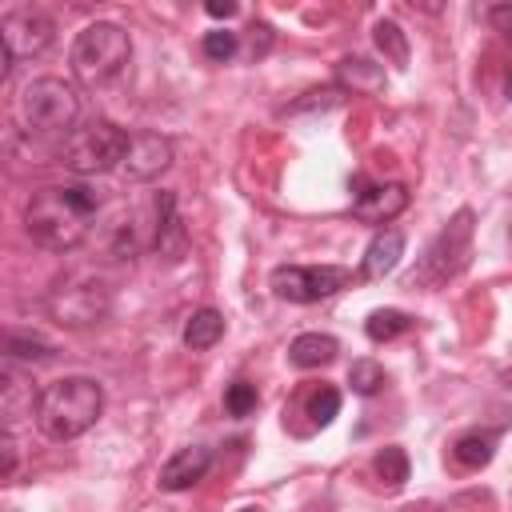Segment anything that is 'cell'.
Returning <instances> with one entry per match:
<instances>
[{
    "label": "cell",
    "mask_w": 512,
    "mask_h": 512,
    "mask_svg": "<svg viewBox=\"0 0 512 512\" xmlns=\"http://www.w3.org/2000/svg\"><path fill=\"white\" fill-rule=\"evenodd\" d=\"M204 12L216 16V20H228V16H236V4H232V0H208Z\"/></svg>",
    "instance_id": "obj_30"
},
{
    "label": "cell",
    "mask_w": 512,
    "mask_h": 512,
    "mask_svg": "<svg viewBox=\"0 0 512 512\" xmlns=\"http://www.w3.org/2000/svg\"><path fill=\"white\" fill-rule=\"evenodd\" d=\"M152 244L160 256L168 260H180L184 248H188V232L176 216V192H160L156 196V228H152Z\"/></svg>",
    "instance_id": "obj_13"
},
{
    "label": "cell",
    "mask_w": 512,
    "mask_h": 512,
    "mask_svg": "<svg viewBox=\"0 0 512 512\" xmlns=\"http://www.w3.org/2000/svg\"><path fill=\"white\" fill-rule=\"evenodd\" d=\"M404 256V232L400 228H380L372 236V244L364 248V260H360V276L364 280H380L388 276Z\"/></svg>",
    "instance_id": "obj_14"
},
{
    "label": "cell",
    "mask_w": 512,
    "mask_h": 512,
    "mask_svg": "<svg viewBox=\"0 0 512 512\" xmlns=\"http://www.w3.org/2000/svg\"><path fill=\"white\" fill-rule=\"evenodd\" d=\"M104 412V388L92 376H64L40 392L36 424L48 440H76L84 436Z\"/></svg>",
    "instance_id": "obj_2"
},
{
    "label": "cell",
    "mask_w": 512,
    "mask_h": 512,
    "mask_svg": "<svg viewBox=\"0 0 512 512\" xmlns=\"http://www.w3.org/2000/svg\"><path fill=\"white\" fill-rule=\"evenodd\" d=\"M468 256H472V212L460 208L440 228V236L432 240V248L420 260V272H412L408 284H444L468 264Z\"/></svg>",
    "instance_id": "obj_7"
},
{
    "label": "cell",
    "mask_w": 512,
    "mask_h": 512,
    "mask_svg": "<svg viewBox=\"0 0 512 512\" xmlns=\"http://www.w3.org/2000/svg\"><path fill=\"white\" fill-rule=\"evenodd\" d=\"M4 384H0V412H4V432L12 436L16 432V424L24 420V416H32V404H40V396H32V388L12 372V368H4V376H0Z\"/></svg>",
    "instance_id": "obj_15"
},
{
    "label": "cell",
    "mask_w": 512,
    "mask_h": 512,
    "mask_svg": "<svg viewBox=\"0 0 512 512\" xmlns=\"http://www.w3.org/2000/svg\"><path fill=\"white\" fill-rule=\"evenodd\" d=\"M240 512H260V508H240Z\"/></svg>",
    "instance_id": "obj_33"
},
{
    "label": "cell",
    "mask_w": 512,
    "mask_h": 512,
    "mask_svg": "<svg viewBox=\"0 0 512 512\" xmlns=\"http://www.w3.org/2000/svg\"><path fill=\"white\" fill-rule=\"evenodd\" d=\"M208 468H212V448L188 444V448H180V452H172V456L164 460V468H160V488H164V492H184V488L200 484V480L208 476Z\"/></svg>",
    "instance_id": "obj_12"
},
{
    "label": "cell",
    "mask_w": 512,
    "mask_h": 512,
    "mask_svg": "<svg viewBox=\"0 0 512 512\" xmlns=\"http://www.w3.org/2000/svg\"><path fill=\"white\" fill-rule=\"evenodd\" d=\"M256 404H260V396H256V384H244V380H236V384H228L224 388V412L228 416H252L256 412Z\"/></svg>",
    "instance_id": "obj_27"
},
{
    "label": "cell",
    "mask_w": 512,
    "mask_h": 512,
    "mask_svg": "<svg viewBox=\"0 0 512 512\" xmlns=\"http://www.w3.org/2000/svg\"><path fill=\"white\" fill-rule=\"evenodd\" d=\"M16 116L32 132H68L80 116V96L72 84L56 80V76H40L20 92Z\"/></svg>",
    "instance_id": "obj_5"
},
{
    "label": "cell",
    "mask_w": 512,
    "mask_h": 512,
    "mask_svg": "<svg viewBox=\"0 0 512 512\" xmlns=\"http://www.w3.org/2000/svg\"><path fill=\"white\" fill-rule=\"evenodd\" d=\"M348 280H352V272L340 268V264H320V268L280 264V268H272V292H276L280 300H292V304L324 300V296L340 292Z\"/></svg>",
    "instance_id": "obj_8"
},
{
    "label": "cell",
    "mask_w": 512,
    "mask_h": 512,
    "mask_svg": "<svg viewBox=\"0 0 512 512\" xmlns=\"http://www.w3.org/2000/svg\"><path fill=\"white\" fill-rule=\"evenodd\" d=\"M348 384H352L356 396H372V392H380V384H384V368H380L376 360H356V364L348 368Z\"/></svg>",
    "instance_id": "obj_26"
},
{
    "label": "cell",
    "mask_w": 512,
    "mask_h": 512,
    "mask_svg": "<svg viewBox=\"0 0 512 512\" xmlns=\"http://www.w3.org/2000/svg\"><path fill=\"white\" fill-rule=\"evenodd\" d=\"M4 356L8 360H52L56 356V344H48L44 336L36 332H4Z\"/></svg>",
    "instance_id": "obj_19"
},
{
    "label": "cell",
    "mask_w": 512,
    "mask_h": 512,
    "mask_svg": "<svg viewBox=\"0 0 512 512\" xmlns=\"http://www.w3.org/2000/svg\"><path fill=\"white\" fill-rule=\"evenodd\" d=\"M172 164V140L160 132H132L128 136V152H124V172L132 180H152Z\"/></svg>",
    "instance_id": "obj_11"
},
{
    "label": "cell",
    "mask_w": 512,
    "mask_h": 512,
    "mask_svg": "<svg viewBox=\"0 0 512 512\" xmlns=\"http://www.w3.org/2000/svg\"><path fill=\"white\" fill-rule=\"evenodd\" d=\"M408 208L404 184H368L364 176H352V216L364 224H388Z\"/></svg>",
    "instance_id": "obj_10"
},
{
    "label": "cell",
    "mask_w": 512,
    "mask_h": 512,
    "mask_svg": "<svg viewBox=\"0 0 512 512\" xmlns=\"http://www.w3.org/2000/svg\"><path fill=\"white\" fill-rule=\"evenodd\" d=\"M336 352H340V344H336V336H328V332H300V336L288 344V360H292L296 368L332 364Z\"/></svg>",
    "instance_id": "obj_16"
},
{
    "label": "cell",
    "mask_w": 512,
    "mask_h": 512,
    "mask_svg": "<svg viewBox=\"0 0 512 512\" xmlns=\"http://www.w3.org/2000/svg\"><path fill=\"white\" fill-rule=\"evenodd\" d=\"M236 48H240L236 32H228V28L204 32V56H208V60H216V64H228V60L236 56Z\"/></svg>",
    "instance_id": "obj_28"
},
{
    "label": "cell",
    "mask_w": 512,
    "mask_h": 512,
    "mask_svg": "<svg viewBox=\"0 0 512 512\" xmlns=\"http://www.w3.org/2000/svg\"><path fill=\"white\" fill-rule=\"evenodd\" d=\"M372 36H376V48L384 52V60H388V64L408 68V36H404V28H400L396 20H376Z\"/></svg>",
    "instance_id": "obj_21"
},
{
    "label": "cell",
    "mask_w": 512,
    "mask_h": 512,
    "mask_svg": "<svg viewBox=\"0 0 512 512\" xmlns=\"http://www.w3.org/2000/svg\"><path fill=\"white\" fill-rule=\"evenodd\" d=\"M0 40H4V76L20 64V60H36L48 52L52 44V20L32 12V8H20V12H8L0 20Z\"/></svg>",
    "instance_id": "obj_9"
},
{
    "label": "cell",
    "mask_w": 512,
    "mask_h": 512,
    "mask_svg": "<svg viewBox=\"0 0 512 512\" xmlns=\"http://www.w3.org/2000/svg\"><path fill=\"white\" fill-rule=\"evenodd\" d=\"M504 92H508V100H512V76H508V88H504Z\"/></svg>",
    "instance_id": "obj_32"
},
{
    "label": "cell",
    "mask_w": 512,
    "mask_h": 512,
    "mask_svg": "<svg viewBox=\"0 0 512 512\" xmlns=\"http://www.w3.org/2000/svg\"><path fill=\"white\" fill-rule=\"evenodd\" d=\"M488 20H492L504 36H512V4H492V8H488Z\"/></svg>",
    "instance_id": "obj_29"
},
{
    "label": "cell",
    "mask_w": 512,
    "mask_h": 512,
    "mask_svg": "<svg viewBox=\"0 0 512 512\" xmlns=\"http://www.w3.org/2000/svg\"><path fill=\"white\" fill-rule=\"evenodd\" d=\"M128 56H132L128 32L120 24H112V20H96L72 44V72L84 84H104V80H112V76L124 72Z\"/></svg>",
    "instance_id": "obj_4"
},
{
    "label": "cell",
    "mask_w": 512,
    "mask_h": 512,
    "mask_svg": "<svg viewBox=\"0 0 512 512\" xmlns=\"http://www.w3.org/2000/svg\"><path fill=\"white\" fill-rule=\"evenodd\" d=\"M224 336V316L216 308H196L184 324V348L188 352H208Z\"/></svg>",
    "instance_id": "obj_18"
},
{
    "label": "cell",
    "mask_w": 512,
    "mask_h": 512,
    "mask_svg": "<svg viewBox=\"0 0 512 512\" xmlns=\"http://www.w3.org/2000/svg\"><path fill=\"white\" fill-rule=\"evenodd\" d=\"M452 456H456L464 468H484V464L496 456V436H492V432H464V436L452 444Z\"/></svg>",
    "instance_id": "obj_20"
},
{
    "label": "cell",
    "mask_w": 512,
    "mask_h": 512,
    "mask_svg": "<svg viewBox=\"0 0 512 512\" xmlns=\"http://www.w3.org/2000/svg\"><path fill=\"white\" fill-rule=\"evenodd\" d=\"M128 136L124 128H116L112 120H88L80 128H72L60 144V164L76 176H100V172H112L124 164V152H128Z\"/></svg>",
    "instance_id": "obj_3"
},
{
    "label": "cell",
    "mask_w": 512,
    "mask_h": 512,
    "mask_svg": "<svg viewBox=\"0 0 512 512\" xmlns=\"http://www.w3.org/2000/svg\"><path fill=\"white\" fill-rule=\"evenodd\" d=\"M336 84L344 92H380L384 88V68L364 60V56H344L336 64Z\"/></svg>",
    "instance_id": "obj_17"
},
{
    "label": "cell",
    "mask_w": 512,
    "mask_h": 512,
    "mask_svg": "<svg viewBox=\"0 0 512 512\" xmlns=\"http://www.w3.org/2000/svg\"><path fill=\"white\" fill-rule=\"evenodd\" d=\"M372 472H376V480H380L384 488H400V484L408 480V452H404V448H384V452H376Z\"/></svg>",
    "instance_id": "obj_23"
},
{
    "label": "cell",
    "mask_w": 512,
    "mask_h": 512,
    "mask_svg": "<svg viewBox=\"0 0 512 512\" xmlns=\"http://www.w3.org/2000/svg\"><path fill=\"white\" fill-rule=\"evenodd\" d=\"M408 328H412V316L400 312V308H376V312H368V320H364V332H368V340H376V344H384V340H392V336H400V332H408Z\"/></svg>",
    "instance_id": "obj_22"
},
{
    "label": "cell",
    "mask_w": 512,
    "mask_h": 512,
    "mask_svg": "<svg viewBox=\"0 0 512 512\" xmlns=\"http://www.w3.org/2000/svg\"><path fill=\"white\" fill-rule=\"evenodd\" d=\"M100 200H104L100 188L88 180L48 184V188L32 192V200L24 208V228L40 248L72 252L88 236V220L100 212Z\"/></svg>",
    "instance_id": "obj_1"
},
{
    "label": "cell",
    "mask_w": 512,
    "mask_h": 512,
    "mask_svg": "<svg viewBox=\"0 0 512 512\" xmlns=\"http://www.w3.org/2000/svg\"><path fill=\"white\" fill-rule=\"evenodd\" d=\"M4 480H12L16 476V444H12V436H4V472H0Z\"/></svg>",
    "instance_id": "obj_31"
},
{
    "label": "cell",
    "mask_w": 512,
    "mask_h": 512,
    "mask_svg": "<svg viewBox=\"0 0 512 512\" xmlns=\"http://www.w3.org/2000/svg\"><path fill=\"white\" fill-rule=\"evenodd\" d=\"M304 408H308L312 424H316V428H324V424H332V420L340 416V392H336L332 384H320V388H312V392H308Z\"/></svg>",
    "instance_id": "obj_24"
},
{
    "label": "cell",
    "mask_w": 512,
    "mask_h": 512,
    "mask_svg": "<svg viewBox=\"0 0 512 512\" xmlns=\"http://www.w3.org/2000/svg\"><path fill=\"white\" fill-rule=\"evenodd\" d=\"M344 100H348V92L340 84H324V88L304 92L296 104H288V112H328V108H340Z\"/></svg>",
    "instance_id": "obj_25"
},
{
    "label": "cell",
    "mask_w": 512,
    "mask_h": 512,
    "mask_svg": "<svg viewBox=\"0 0 512 512\" xmlns=\"http://www.w3.org/2000/svg\"><path fill=\"white\" fill-rule=\"evenodd\" d=\"M108 284L92 272H68L52 284L48 292V312L56 324L64 328H88V324H100L108 316Z\"/></svg>",
    "instance_id": "obj_6"
}]
</instances>
